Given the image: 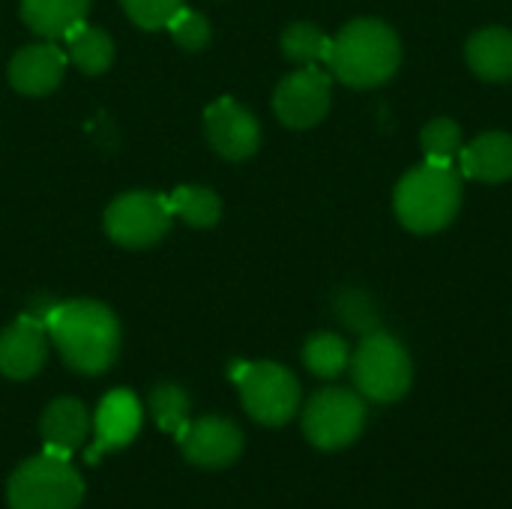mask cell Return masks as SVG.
<instances>
[{"label": "cell", "mask_w": 512, "mask_h": 509, "mask_svg": "<svg viewBox=\"0 0 512 509\" xmlns=\"http://www.w3.org/2000/svg\"><path fill=\"white\" fill-rule=\"evenodd\" d=\"M171 207L159 192L135 189L117 195L105 210V234L123 249H150L171 231Z\"/></svg>", "instance_id": "8"}, {"label": "cell", "mask_w": 512, "mask_h": 509, "mask_svg": "<svg viewBox=\"0 0 512 509\" xmlns=\"http://www.w3.org/2000/svg\"><path fill=\"white\" fill-rule=\"evenodd\" d=\"M66 60L69 57L51 39L24 45L9 60V84L24 96H45L63 81Z\"/></svg>", "instance_id": "14"}, {"label": "cell", "mask_w": 512, "mask_h": 509, "mask_svg": "<svg viewBox=\"0 0 512 509\" xmlns=\"http://www.w3.org/2000/svg\"><path fill=\"white\" fill-rule=\"evenodd\" d=\"M183 459L204 471H222L234 465L243 453V432L228 417H201L189 420L183 435L177 438Z\"/></svg>", "instance_id": "10"}, {"label": "cell", "mask_w": 512, "mask_h": 509, "mask_svg": "<svg viewBox=\"0 0 512 509\" xmlns=\"http://www.w3.org/2000/svg\"><path fill=\"white\" fill-rule=\"evenodd\" d=\"M168 207L192 228H213L222 219V201L207 186H177L168 195Z\"/></svg>", "instance_id": "20"}, {"label": "cell", "mask_w": 512, "mask_h": 509, "mask_svg": "<svg viewBox=\"0 0 512 509\" xmlns=\"http://www.w3.org/2000/svg\"><path fill=\"white\" fill-rule=\"evenodd\" d=\"M141 420H144L141 399L132 390H111L96 408V417H93L96 444L87 453V459L96 462L108 450L129 447L135 441V435L141 432Z\"/></svg>", "instance_id": "13"}, {"label": "cell", "mask_w": 512, "mask_h": 509, "mask_svg": "<svg viewBox=\"0 0 512 509\" xmlns=\"http://www.w3.org/2000/svg\"><path fill=\"white\" fill-rule=\"evenodd\" d=\"M402 63V42L381 18H354L330 42V75L354 90H369L396 75Z\"/></svg>", "instance_id": "2"}, {"label": "cell", "mask_w": 512, "mask_h": 509, "mask_svg": "<svg viewBox=\"0 0 512 509\" xmlns=\"http://www.w3.org/2000/svg\"><path fill=\"white\" fill-rule=\"evenodd\" d=\"M147 405H150V414L156 420V426L174 438L183 435V429L189 426V396L183 387L177 384H159L150 390L147 396Z\"/></svg>", "instance_id": "23"}, {"label": "cell", "mask_w": 512, "mask_h": 509, "mask_svg": "<svg viewBox=\"0 0 512 509\" xmlns=\"http://www.w3.org/2000/svg\"><path fill=\"white\" fill-rule=\"evenodd\" d=\"M204 132L210 147L228 162H243L261 147V126L255 114L231 96H222L207 108Z\"/></svg>", "instance_id": "11"}, {"label": "cell", "mask_w": 512, "mask_h": 509, "mask_svg": "<svg viewBox=\"0 0 512 509\" xmlns=\"http://www.w3.org/2000/svg\"><path fill=\"white\" fill-rule=\"evenodd\" d=\"M45 330L63 363L78 375H102L120 354V321L96 300L54 303Z\"/></svg>", "instance_id": "1"}, {"label": "cell", "mask_w": 512, "mask_h": 509, "mask_svg": "<svg viewBox=\"0 0 512 509\" xmlns=\"http://www.w3.org/2000/svg\"><path fill=\"white\" fill-rule=\"evenodd\" d=\"M66 57L84 75H102L114 63V42H111V36L102 27L81 24L75 33H69V51H66Z\"/></svg>", "instance_id": "19"}, {"label": "cell", "mask_w": 512, "mask_h": 509, "mask_svg": "<svg viewBox=\"0 0 512 509\" xmlns=\"http://www.w3.org/2000/svg\"><path fill=\"white\" fill-rule=\"evenodd\" d=\"M393 207L408 231L438 234L456 219L462 207V177L453 165L426 159L396 183Z\"/></svg>", "instance_id": "3"}, {"label": "cell", "mask_w": 512, "mask_h": 509, "mask_svg": "<svg viewBox=\"0 0 512 509\" xmlns=\"http://www.w3.org/2000/svg\"><path fill=\"white\" fill-rule=\"evenodd\" d=\"M336 318L354 333H375L381 324L375 300L363 288H342L336 294Z\"/></svg>", "instance_id": "24"}, {"label": "cell", "mask_w": 512, "mask_h": 509, "mask_svg": "<svg viewBox=\"0 0 512 509\" xmlns=\"http://www.w3.org/2000/svg\"><path fill=\"white\" fill-rule=\"evenodd\" d=\"M90 12V0H21L24 24L42 39H69Z\"/></svg>", "instance_id": "18"}, {"label": "cell", "mask_w": 512, "mask_h": 509, "mask_svg": "<svg viewBox=\"0 0 512 509\" xmlns=\"http://www.w3.org/2000/svg\"><path fill=\"white\" fill-rule=\"evenodd\" d=\"M84 480L69 459L42 453L21 462L6 486L9 509H78Z\"/></svg>", "instance_id": "5"}, {"label": "cell", "mask_w": 512, "mask_h": 509, "mask_svg": "<svg viewBox=\"0 0 512 509\" xmlns=\"http://www.w3.org/2000/svg\"><path fill=\"white\" fill-rule=\"evenodd\" d=\"M462 174L480 183H504L512 177V135L483 132L462 147Z\"/></svg>", "instance_id": "16"}, {"label": "cell", "mask_w": 512, "mask_h": 509, "mask_svg": "<svg viewBox=\"0 0 512 509\" xmlns=\"http://www.w3.org/2000/svg\"><path fill=\"white\" fill-rule=\"evenodd\" d=\"M330 36L312 24V21H294L285 27L282 33V54L291 60V63H300V66H315L318 60H327L330 54Z\"/></svg>", "instance_id": "22"}, {"label": "cell", "mask_w": 512, "mask_h": 509, "mask_svg": "<svg viewBox=\"0 0 512 509\" xmlns=\"http://www.w3.org/2000/svg\"><path fill=\"white\" fill-rule=\"evenodd\" d=\"M333 75L318 66H303L285 75L273 93V111L288 129H312L330 111Z\"/></svg>", "instance_id": "9"}, {"label": "cell", "mask_w": 512, "mask_h": 509, "mask_svg": "<svg viewBox=\"0 0 512 509\" xmlns=\"http://www.w3.org/2000/svg\"><path fill=\"white\" fill-rule=\"evenodd\" d=\"M366 426V402L354 390L327 387L303 408V435L312 447L333 453L351 447Z\"/></svg>", "instance_id": "7"}, {"label": "cell", "mask_w": 512, "mask_h": 509, "mask_svg": "<svg viewBox=\"0 0 512 509\" xmlns=\"http://www.w3.org/2000/svg\"><path fill=\"white\" fill-rule=\"evenodd\" d=\"M351 378L363 399L378 405L399 402L414 381V366L405 345L390 333H366L357 351L351 354Z\"/></svg>", "instance_id": "4"}, {"label": "cell", "mask_w": 512, "mask_h": 509, "mask_svg": "<svg viewBox=\"0 0 512 509\" xmlns=\"http://www.w3.org/2000/svg\"><path fill=\"white\" fill-rule=\"evenodd\" d=\"M165 27H168V33H171L174 45L183 48V51H201V48H207V42H210V36H213L210 21H207L201 12L186 9V6H180V9L174 12V18H171Z\"/></svg>", "instance_id": "26"}, {"label": "cell", "mask_w": 512, "mask_h": 509, "mask_svg": "<svg viewBox=\"0 0 512 509\" xmlns=\"http://www.w3.org/2000/svg\"><path fill=\"white\" fill-rule=\"evenodd\" d=\"M420 144H423L429 162L453 165V159L462 153V126L450 117H435L432 123L423 126Z\"/></svg>", "instance_id": "25"}, {"label": "cell", "mask_w": 512, "mask_h": 509, "mask_svg": "<svg viewBox=\"0 0 512 509\" xmlns=\"http://www.w3.org/2000/svg\"><path fill=\"white\" fill-rule=\"evenodd\" d=\"M120 3H123L126 15L144 30L165 27L174 18V12L183 6V0H120Z\"/></svg>", "instance_id": "27"}, {"label": "cell", "mask_w": 512, "mask_h": 509, "mask_svg": "<svg viewBox=\"0 0 512 509\" xmlns=\"http://www.w3.org/2000/svg\"><path fill=\"white\" fill-rule=\"evenodd\" d=\"M303 363L315 378H324V381L339 378L351 363L348 342L336 333H315L303 345Z\"/></svg>", "instance_id": "21"}, {"label": "cell", "mask_w": 512, "mask_h": 509, "mask_svg": "<svg viewBox=\"0 0 512 509\" xmlns=\"http://www.w3.org/2000/svg\"><path fill=\"white\" fill-rule=\"evenodd\" d=\"M48 330L45 321L24 312L0 333V375L9 381L33 378L48 360Z\"/></svg>", "instance_id": "12"}, {"label": "cell", "mask_w": 512, "mask_h": 509, "mask_svg": "<svg viewBox=\"0 0 512 509\" xmlns=\"http://www.w3.org/2000/svg\"><path fill=\"white\" fill-rule=\"evenodd\" d=\"M90 426H93V420L78 399H72V396L54 399L42 411V420H39V435L45 441V453L69 459L87 441Z\"/></svg>", "instance_id": "15"}, {"label": "cell", "mask_w": 512, "mask_h": 509, "mask_svg": "<svg viewBox=\"0 0 512 509\" xmlns=\"http://www.w3.org/2000/svg\"><path fill=\"white\" fill-rule=\"evenodd\" d=\"M234 381L246 414L261 426L279 429L300 411V381L279 363H243L234 369Z\"/></svg>", "instance_id": "6"}, {"label": "cell", "mask_w": 512, "mask_h": 509, "mask_svg": "<svg viewBox=\"0 0 512 509\" xmlns=\"http://www.w3.org/2000/svg\"><path fill=\"white\" fill-rule=\"evenodd\" d=\"M465 60L483 81H512V30L480 27L465 45Z\"/></svg>", "instance_id": "17"}]
</instances>
